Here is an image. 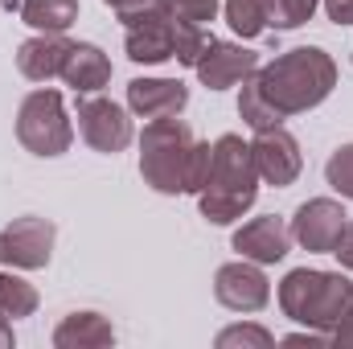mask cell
I'll return each instance as SVG.
<instances>
[{
  "mask_svg": "<svg viewBox=\"0 0 353 349\" xmlns=\"http://www.w3.org/2000/svg\"><path fill=\"white\" fill-rule=\"evenodd\" d=\"M222 17H226L230 33L243 37V41H255V37L267 33V17L259 0H222Z\"/></svg>",
  "mask_w": 353,
  "mask_h": 349,
  "instance_id": "ffe728a7",
  "label": "cell"
},
{
  "mask_svg": "<svg viewBox=\"0 0 353 349\" xmlns=\"http://www.w3.org/2000/svg\"><path fill=\"white\" fill-rule=\"evenodd\" d=\"M329 341H333V346H353V304L345 308V317L337 321V329L329 333Z\"/></svg>",
  "mask_w": 353,
  "mask_h": 349,
  "instance_id": "4dcf8cb0",
  "label": "cell"
},
{
  "mask_svg": "<svg viewBox=\"0 0 353 349\" xmlns=\"http://www.w3.org/2000/svg\"><path fill=\"white\" fill-rule=\"evenodd\" d=\"M325 181H329V189H333L337 197L353 201V140L350 144H337V148L329 152V161H325Z\"/></svg>",
  "mask_w": 353,
  "mask_h": 349,
  "instance_id": "603a6c76",
  "label": "cell"
},
{
  "mask_svg": "<svg viewBox=\"0 0 353 349\" xmlns=\"http://www.w3.org/2000/svg\"><path fill=\"white\" fill-rule=\"evenodd\" d=\"M37 304H41L37 288H33L21 271L4 267V271H0V312H4L8 321H25V317L37 312Z\"/></svg>",
  "mask_w": 353,
  "mask_h": 349,
  "instance_id": "d6986e66",
  "label": "cell"
},
{
  "mask_svg": "<svg viewBox=\"0 0 353 349\" xmlns=\"http://www.w3.org/2000/svg\"><path fill=\"white\" fill-rule=\"evenodd\" d=\"M50 341L58 349H103V346H115V325L94 308H74L54 325Z\"/></svg>",
  "mask_w": 353,
  "mask_h": 349,
  "instance_id": "e0dca14e",
  "label": "cell"
},
{
  "mask_svg": "<svg viewBox=\"0 0 353 349\" xmlns=\"http://www.w3.org/2000/svg\"><path fill=\"white\" fill-rule=\"evenodd\" d=\"M333 259L341 263V271L353 275V218L345 222V230H341V239H337V247H333Z\"/></svg>",
  "mask_w": 353,
  "mask_h": 349,
  "instance_id": "83f0119b",
  "label": "cell"
},
{
  "mask_svg": "<svg viewBox=\"0 0 353 349\" xmlns=\"http://www.w3.org/2000/svg\"><path fill=\"white\" fill-rule=\"evenodd\" d=\"M251 157H255V169H259V181L263 185H275V189H288L296 185V177L304 169V152H300V140L275 123V128H263L251 136Z\"/></svg>",
  "mask_w": 353,
  "mask_h": 349,
  "instance_id": "7c38bea8",
  "label": "cell"
},
{
  "mask_svg": "<svg viewBox=\"0 0 353 349\" xmlns=\"http://www.w3.org/2000/svg\"><path fill=\"white\" fill-rule=\"evenodd\" d=\"M259 4H263L267 29H275V33H292V29L308 25L312 12L321 8V0H259Z\"/></svg>",
  "mask_w": 353,
  "mask_h": 349,
  "instance_id": "44dd1931",
  "label": "cell"
},
{
  "mask_svg": "<svg viewBox=\"0 0 353 349\" xmlns=\"http://www.w3.org/2000/svg\"><path fill=\"white\" fill-rule=\"evenodd\" d=\"M165 8L181 17V21H193V25H205L222 12V0H165Z\"/></svg>",
  "mask_w": 353,
  "mask_h": 349,
  "instance_id": "484cf974",
  "label": "cell"
},
{
  "mask_svg": "<svg viewBox=\"0 0 353 349\" xmlns=\"http://www.w3.org/2000/svg\"><path fill=\"white\" fill-rule=\"evenodd\" d=\"M345 222H350L345 197H341V201H337V197H308V201L296 206V214H292L288 226H292V243H296V247H304V251H312V255H333V247H337Z\"/></svg>",
  "mask_w": 353,
  "mask_h": 349,
  "instance_id": "ba28073f",
  "label": "cell"
},
{
  "mask_svg": "<svg viewBox=\"0 0 353 349\" xmlns=\"http://www.w3.org/2000/svg\"><path fill=\"white\" fill-rule=\"evenodd\" d=\"M62 83L74 94H99L111 83V58L94 41H70L66 62H62Z\"/></svg>",
  "mask_w": 353,
  "mask_h": 349,
  "instance_id": "2e32d148",
  "label": "cell"
},
{
  "mask_svg": "<svg viewBox=\"0 0 353 349\" xmlns=\"http://www.w3.org/2000/svg\"><path fill=\"white\" fill-rule=\"evenodd\" d=\"M210 173V140H197L181 115L148 119L140 132V177L152 193L181 197L205 185Z\"/></svg>",
  "mask_w": 353,
  "mask_h": 349,
  "instance_id": "6da1fadb",
  "label": "cell"
},
{
  "mask_svg": "<svg viewBox=\"0 0 353 349\" xmlns=\"http://www.w3.org/2000/svg\"><path fill=\"white\" fill-rule=\"evenodd\" d=\"M283 346H329V333H316V329H296V333H288L283 337Z\"/></svg>",
  "mask_w": 353,
  "mask_h": 349,
  "instance_id": "f546056e",
  "label": "cell"
},
{
  "mask_svg": "<svg viewBox=\"0 0 353 349\" xmlns=\"http://www.w3.org/2000/svg\"><path fill=\"white\" fill-rule=\"evenodd\" d=\"M259 169L251 157V140L222 132L210 140V173L197 189V210L210 226H234L259 201Z\"/></svg>",
  "mask_w": 353,
  "mask_h": 349,
  "instance_id": "7a4b0ae2",
  "label": "cell"
},
{
  "mask_svg": "<svg viewBox=\"0 0 353 349\" xmlns=\"http://www.w3.org/2000/svg\"><path fill=\"white\" fill-rule=\"evenodd\" d=\"M279 312L304 329L333 333L337 321L353 304V279L345 271H325V267H292L279 288H275Z\"/></svg>",
  "mask_w": 353,
  "mask_h": 349,
  "instance_id": "277c9868",
  "label": "cell"
},
{
  "mask_svg": "<svg viewBox=\"0 0 353 349\" xmlns=\"http://www.w3.org/2000/svg\"><path fill=\"white\" fill-rule=\"evenodd\" d=\"M12 341H17V333H12V321L0 312V349H12Z\"/></svg>",
  "mask_w": 353,
  "mask_h": 349,
  "instance_id": "1f68e13d",
  "label": "cell"
},
{
  "mask_svg": "<svg viewBox=\"0 0 353 349\" xmlns=\"http://www.w3.org/2000/svg\"><path fill=\"white\" fill-rule=\"evenodd\" d=\"M58 226L41 214H21L0 230V267L12 271H41L54 259Z\"/></svg>",
  "mask_w": 353,
  "mask_h": 349,
  "instance_id": "52a82bcc",
  "label": "cell"
},
{
  "mask_svg": "<svg viewBox=\"0 0 353 349\" xmlns=\"http://www.w3.org/2000/svg\"><path fill=\"white\" fill-rule=\"evenodd\" d=\"M205 41H210L205 25L181 21V29H176V58H173V62H181V66H189V70H193V62H197V54L205 50Z\"/></svg>",
  "mask_w": 353,
  "mask_h": 349,
  "instance_id": "d4e9b609",
  "label": "cell"
},
{
  "mask_svg": "<svg viewBox=\"0 0 353 349\" xmlns=\"http://www.w3.org/2000/svg\"><path fill=\"white\" fill-rule=\"evenodd\" d=\"M214 346L218 349H271L275 346V333L271 329H263V325H251V321H243V325H226L218 337H214Z\"/></svg>",
  "mask_w": 353,
  "mask_h": 349,
  "instance_id": "cb8c5ba5",
  "label": "cell"
},
{
  "mask_svg": "<svg viewBox=\"0 0 353 349\" xmlns=\"http://www.w3.org/2000/svg\"><path fill=\"white\" fill-rule=\"evenodd\" d=\"M189 107V87L181 79H132L128 83V111L136 119H165Z\"/></svg>",
  "mask_w": 353,
  "mask_h": 349,
  "instance_id": "5bb4252c",
  "label": "cell"
},
{
  "mask_svg": "<svg viewBox=\"0 0 353 349\" xmlns=\"http://www.w3.org/2000/svg\"><path fill=\"white\" fill-rule=\"evenodd\" d=\"M239 119L251 128V132H263V128H275V123H283L279 115H275V107L263 99V90L255 87V74L243 83L239 90Z\"/></svg>",
  "mask_w": 353,
  "mask_h": 349,
  "instance_id": "7402d4cb",
  "label": "cell"
},
{
  "mask_svg": "<svg viewBox=\"0 0 353 349\" xmlns=\"http://www.w3.org/2000/svg\"><path fill=\"white\" fill-rule=\"evenodd\" d=\"M321 8H325V17L333 21V25H353V0H321Z\"/></svg>",
  "mask_w": 353,
  "mask_h": 349,
  "instance_id": "f1b7e54d",
  "label": "cell"
},
{
  "mask_svg": "<svg viewBox=\"0 0 353 349\" xmlns=\"http://www.w3.org/2000/svg\"><path fill=\"white\" fill-rule=\"evenodd\" d=\"M255 87L263 90V99L275 107L279 119H292V115L321 107L333 94L337 62L321 46H296L288 54H275L271 62L255 70Z\"/></svg>",
  "mask_w": 353,
  "mask_h": 349,
  "instance_id": "3957f363",
  "label": "cell"
},
{
  "mask_svg": "<svg viewBox=\"0 0 353 349\" xmlns=\"http://www.w3.org/2000/svg\"><path fill=\"white\" fill-rule=\"evenodd\" d=\"M66 33H33L17 46V70L21 79L29 83H50V79H62V62H66Z\"/></svg>",
  "mask_w": 353,
  "mask_h": 349,
  "instance_id": "9a60e30c",
  "label": "cell"
},
{
  "mask_svg": "<svg viewBox=\"0 0 353 349\" xmlns=\"http://www.w3.org/2000/svg\"><path fill=\"white\" fill-rule=\"evenodd\" d=\"M123 25H132L136 17H144V12H157V8H165V0H103Z\"/></svg>",
  "mask_w": 353,
  "mask_h": 349,
  "instance_id": "4316f807",
  "label": "cell"
},
{
  "mask_svg": "<svg viewBox=\"0 0 353 349\" xmlns=\"http://www.w3.org/2000/svg\"><path fill=\"white\" fill-rule=\"evenodd\" d=\"M21 21L33 33H70L79 21V0H21Z\"/></svg>",
  "mask_w": 353,
  "mask_h": 349,
  "instance_id": "ac0fdd59",
  "label": "cell"
},
{
  "mask_svg": "<svg viewBox=\"0 0 353 349\" xmlns=\"http://www.w3.org/2000/svg\"><path fill=\"white\" fill-rule=\"evenodd\" d=\"M230 247L239 251V259H251L259 267H275V263L288 259V251H292V226L279 214H259V218L243 222L230 235Z\"/></svg>",
  "mask_w": 353,
  "mask_h": 349,
  "instance_id": "4fadbf2b",
  "label": "cell"
},
{
  "mask_svg": "<svg viewBox=\"0 0 353 349\" xmlns=\"http://www.w3.org/2000/svg\"><path fill=\"white\" fill-rule=\"evenodd\" d=\"M17 140H21L25 152H33L41 161H54V157L70 152V144H74V119L66 111L62 90L37 87L21 99V107H17Z\"/></svg>",
  "mask_w": 353,
  "mask_h": 349,
  "instance_id": "5b68a950",
  "label": "cell"
},
{
  "mask_svg": "<svg viewBox=\"0 0 353 349\" xmlns=\"http://www.w3.org/2000/svg\"><path fill=\"white\" fill-rule=\"evenodd\" d=\"M74 119H79V136H83V144H87L90 152L119 157V152L136 140L128 103H115V99H107L103 90H99V94H79Z\"/></svg>",
  "mask_w": 353,
  "mask_h": 349,
  "instance_id": "8992f818",
  "label": "cell"
},
{
  "mask_svg": "<svg viewBox=\"0 0 353 349\" xmlns=\"http://www.w3.org/2000/svg\"><path fill=\"white\" fill-rule=\"evenodd\" d=\"M259 66H263V62H259V54H255V50H247L243 41L210 37V41H205V50H201V54H197V62H193V74H197V83H201V87L230 90V87H239V83H247Z\"/></svg>",
  "mask_w": 353,
  "mask_h": 349,
  "instance_id": "30bf717a",
  "label": "cell"
},
{
  "mask_svg": "<svg viewBox=\"0 0 353 349\" xmlns=\"http://www.w3.org/2000/svg\"><path fill=\"white\" fill-rule=\"evenodd\" d=\"M214 300L226 312H243V317L263 312L271 304V279H267V271L259 263L230 259L214 271Z\"/></svg>",
  "mask_w": 353,
  "mask_h": 349,
  "instance_id": "9c48e42d",
  "label": "cell"
},
{
  "mask_svg": "<svg viewBox=\"0 0 353 349\" xmlns=\"http://www.w3.org/2000/svg\"><path fill=\"white\" fill-rule=\"evenodd\" d=\"M176 29H181V17H173L169 8L144 12L132 25H123V50H128V58L136 66L173 62L176 58Z\"/></svg>",
  "mask_w": 353,
  "mask_h": 349,
  "instance_id": "8fae6325",
  "label": "cell"
}]
</instances>
